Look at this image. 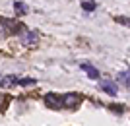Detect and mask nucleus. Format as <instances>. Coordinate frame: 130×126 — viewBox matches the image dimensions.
<instances>
[{
	"mask_svg": "<svg viewBox=\"0 0 130 126\" xmlns=\"http://www.w3.org/2000/svg\"><path fill=\"white\" fill-rule=\"evenodd\" d=\"M14 8H16L18 14H25L27 12V6L23 4V2H14Z\"/></svg>",
	"mask_w": 130,
	"mask_h": 126,
	"instance_id": "9",
	"label": "nucleus"
},
{
	"mask_svg": "<svg viewBox=\"0 0 130 126\" xmlns=\"http://www.w3.org/2000/svg\"><path fill=\"white\" fill-rule=\"evenodd\" d=\"M18 83H20V85H33L35 80H33V78H23V80H18Z\"/></svg>",
	"mask_w": 130,
	"mask_h": 126,
	"instance_id": "11",
	"label": "nucleus"
},
{
	"mask_svg": "<svg viewBox=\"0 0 130 126\" xmlns=\"http://www.w3.org/2000/svg\"><path fill=\"white\" fill-rule=\"evenodd\" d=\"M20 41H22L23 47H37L39 45V33L25 29L23 33H20Z\"/></svg>",
	"mask_w": 130,
	"mask_h": 126,
	"instance_id": "1",
	"label": "nucleus"
},
{
	"mask_svg": "<svg viewBox=\"0 0 130 126\" xmlns=\"http://www.w3.org/2000/svg\"><path fill=\"white\" fill-rule=\"evenodd\" d=\"M99 87L103 89L105 93H109V95H117V93H119V87H117V83L111 82V80H101V82H99Z\"/></svg>",
	"mask_w": 130,
	"mask_h": 126,
	"instance_id": "4",
	"label": "nucleus"
},
{
	"mask_svg": "<svg viewBox=\"0 0 130 126\" xmlns=\"http://www.w3.org/2000/svg\"><path fill=\"white\" fill-rule=\"evenodd\" d=\"M80 66H82V70L86 72V74H87L89 78H91V80H97V78H99V70L95 68V66L87 64V62H84V64H80Z\"/></svg>",
	"mask_w": 130,
	"mask_h": 126,
	"instance_id": "5",
	"label": "nucleus"
},
{
	"mask_svg": "<svg viewBox=\"0 0 130 126\" xmlns=\"http://www.w3.org/2000/svg\"><path fill=\"white\" fill-rule=\"evenodd\" d=\"M80 101H82L80 93H66L62 97V107L64 109H76L78 105H80Z\"/></svg>",
	"mask_w": 130,
	"mask_h": 126,
	"instance_id": "3",
	"label": "nucleus"
},
{
	"mask_svg": "<svg viewBox=\"0 0 130 126\" xmlns=\"http://www.w3.org/2000/svg\"><path fill=\"white\" fill-rule=\"evenodd\" d=\"M80 6L84 8V12H93L95 8H97L95 0H80Z\"/></svg>",
	"mask_w": 130,
	"mask_h": 126,
	"instance_id": "7",
	"label": "nucleus"
},
{
	"mask_svg": "<svg viewBox=\"0 0 130 126\" xmlns=\"http://www.w3.org/2000/svg\"><path fill=\"white\" fill-rule=\"evenodd\" d=\"M45 107H49L51 111L62 109V97L56 95V93H47L45 95Z\"/></svg>",
	"mask_w": 130,
	"mask_h": 126,
	"instance_id": "2",
	"label": "nucleus"
},
{
	"mask_svg": "<svg viewBox=\"0 0 130 126\" xmlns=\"http://www.w3.org/2000/svg\"><path fill=\"white\" fill-rule=\"evenodd\" d=\"M109 109H113L115 113H122V111H124V107H122V105H109Z\"/></svg>",
	"mask_w": 130,
	"mask_h": 126,
	"instance_id": "12",
	"label": "nucleus"
},
{
	"mask_svg": "<svg viewBox=\"0 0 130 126\" xmlns=\"http://www.w3.org/2000/svg\"><path fill=\"white\" fill-rule=\"evenodd\" d=\"M115 22L120 23V25H126V27H130V17H128V16H117V17H115Z\"/></svg>",
	"mask_w": 130,
	"mask_h": 126,
	"instance_id": "8",
	"label": "nucleus"
},
{
	"mask_svg": "<svg viewBox=\"0 0 130 126\" xmlns=\"http://www.w3.org/2000/svg\"><path fill=\"white\" fill-rule=\"evenodd\" d=\"M117 80H119L122 85H126V87H130V70H124L120 72L119 76H117Z\"/></svg>",
	"mask_w": 130,
	"mask_h": 126,
	"instance_id": "6",
	"label": "nucleus"
},
{
	"mask_svg": "<svg viewBox=\"0 0 130 126\" xmlns=\"http://www.w3.org/2000/svg\"><path fill=\"white\" fill-rule=\"evenodd\" d=\"M10 83H18V78L8 76V78H4V82H0V85H10Z\"/></svg>",
	"mask_w": 130,
	"mask_h": 126,
	"instance_id": "10",
	"label": "nucleus"
}]
</instances>
